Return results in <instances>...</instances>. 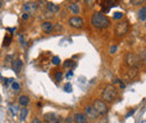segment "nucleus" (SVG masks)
I'll list each match as a JSON object with an SVG mask.
<instances>
[{"label": "nucleus", "instance_id": "obj_31", "mask_svg": "<svg viewBox=\"0 0 146 123\" xmlns=\"http://www.w3.org/2000/svg\"><path fill=\"white\" fill-rule=\"evenodd\" d=\"M32 123H42V122H40V120H39V119H37V118H35V119H33V121H32Z\"/></svg>", "mask_w": 146, "mask_h": 123}, {"label": "nucleus", "instance_id": "obj_11", "mask_svg": "<svg viewBox=\"0 0 146 123\" xmlns=\"http://www.w3.org/2000/svg\"><path fill=\"white\" fill-rule=\"evenodd\" d=\"M138 74V67H129V70L125 74V80L126 81H131L133 78H135Z\"/></svg>", "mask_w": 146, "mask_h": 123}, {"label": "nucleus", "instance_id": "obj_24", "mask_svg": "<svg viewBox=\"0 0 146 123\" xmlns=\"http://www.w3.org/2000/svg\"><path fill=\"white\" fill-rule=\"evenodd\" d=\"M123 16H124V14H123V12L117 11V12H115V14H113V19H121Z\"/></svg>", "mask_w": 146, "mask_h": 123}, {"label": "nucleus", "instance_id": "obj_6", "mask_svg": "<svg viewBox=\"0 0 146 123\" xmlns=\"http://www.w3.org/2000/svg\"><path fill=\"white\" fill-rule=\"evenodd\" d=\"M125 62L129 67H137L139 64V58L136 54L134 53H128L125 57Z\"/></svg>", "mask_w": 146, "mask_h": 123}, {"label": "nucleus", "instance_id": "obj_16", "mask_svg": "<svg viewBox=\"0 0 146 123\" xmlns=\"http://www.w3.org/2000/svg\"><path fill=\"white\" fill-rule=\"evenodd\" d=\"M19 104L21 106H24V107H26V106L29 104V97L27 96V95H21V96H19Z\"/></svg>", "mask_w": 146, "mask_h": 123}, {"label": "nucleus", "instance_id": "obj_32", "mask_svg": "<svg viewBox=\"0 0 146 123\" xmlns=\"http://www.w3.org/2000/svg\"><path fill=\"white\" fill-rule=\"evenodd\" d=\"M93 1H94V0H86V2H87L89 6H91L92 3H93Z\"/></svg>", "mask_w": 146, "mask_h": 123}, {"label": "nucleus", "instance_id": "obj_20", "mask_svg": "<svg viewBox=\"0 0 146 123\" xmlns=\"http://www.w3.org/2000/svg\"><path fill=\"white\" fill-rule=\"evenodd\" d=\"M27 114H28V110H27L26 107H23V109L20 110V120H21V121L26 120Z\"/></svg>", "mask_w": 146, "mask_h": 123}, {"label": "nucleus", "instance_id": "obj_15", "mask_svg": "<svg viewBox=\"0 0 146 123\" xmlns=\"http://www.w3.org/2000/svg\"><path fill=\"white\" fill-rule=\"evenodd\" d=\"M46 8H47V10L53 15L55 12H57L58 10H60V7L57 6V5H55L53 2H48L47 5H46Z\"/></svg>", "mask_w": 146, "mask_h": 123}, {"label": "nucleus", "instance_id": "obj_5", "mask_svg": "<svg viewBox=\"0 0 146 123\" xmlns=\"http://www.w3.org/2000/svg\"><path fill=\"white\" fill-rule=\"evenodd\" d=\"M129 32V24L128 21H120L115 27V34L117 37H124Z\"/></svg>", "mask_w": 146, "mask_h": 123}, {"label": "nucleus", "instance_id": "obj_12", "mask_svg": "<svg viewBox=\"0 0 146 123\" xmlns=\"http://www.w3.org/2000/svg\"><path fill=\"white\" fill-rule=\"evenodd\" d=\"M74 123H90L88 121V118L84 115V113H76L73 118Z\"/></svg>", "mask_w": 146, "mask_h": 123}, {"label": "nucleus", "instance_id": "obj_26", "mask_svg": "<svg viewBox=\"0 0 146 123\" xmlns=\"http://www.w3.org/2000/svg\"><path fill=\"white\" fill-rule=\"evenodd\" d=\"M64 91H65L66 93H69V92H71V91H72V85H71L70 83H68V84H65V86H64Z\"/></svg>", "mask_w": 146, "mask_h": 123}, {"label": "nucleus", "instance_id": "obj_8", "mask_svg": "<svg viewBox=\"0 0 146 123\" xmlns=\"http://www.w3.org/2000/svg\"><path fill=\"white\" fill-rule=\"evenodd\" d=\"M69 24H70V26H71V27L76 28V29H81V28L83 27V20H82V18L76 17V16L70 18Z\"/></svg>", "mask_w": 146, "mask_h": 123}, {"label": "nucleus", "instance_id": "obj_1", "mask_svg": "<svg viewBox=\"0 0 146 123\" xmlns=\"http://www.w3.org/2000/svg\"><path fill=\"white\" fill-rule=\"evenodd\" d=\"M91 24L94 28L105 29L110 26V20L105 14L102 12H94L91 17Z\"/></svg>", "mask_w": 146, "mask_h": 123}, {"label": "nucleus", "instance_id": "obj_9", "mask_svg": "<svg viewBox=\"0 0 146 123\" xmlns=\"http://www.w3.org/2000/svg\"><path fill=\"white\" fill-rule=\"evenodd\" d=\"M84 115L87 116V118H89V119H91V120H96V119H98V113L96 112V110L93 109V106L92 105H87L84 107Z\"/></svg>", "mask_w": 146, "mask_h": 123}, {"label": "nucleus", "instance_id": "obj_14", "mask_svg": "<svg viewBox=\"0 0 146 123\" xmlns=\"http://www.w3.org/2000/svg\"><path fill=\"white\" fill-rule=\"evenodd\" d=\"M42 29H43V32H45L46 34H50V33L53 30V25H52V22H50V21L43 22V24H42Z\"/></svg>", "mask_w": 146, "mask_h": 123}, {"label": "nucleus", "instance_id": "obj_3", "mask_svg": "<svg viewBox=\"0 0 146 123\" xmlns=\"http://www.w3.org/2000/svg\"><path fill=\"white\" fill-rule=\"evenodd\" d=\"M97 3L101 7V12L102 14H107L109 12V10L118 5L117 0H97Z\"/></svg>", "mask_w": 146, "mask_h": 123}, {"label": "nucleus", "instance_id": "obj_25", "mask_svg": "<svg viewBox=\"0 0 146 123\" xmlns=\"http://www.w3.org/2000/svg\"><path fill=\"white\" fill-rule=\"evenodd\" d=\"M52 63H53L54 65H58V64L61 63V59H60V57H57V56H54V57L52 58Z\"/></svg>", "mask_w": 146, "mask_h": 123}, {"label": "nucleus", "instance_id": "obj_34", "mask_svg": "<svg viewBox=\"0 0 146 123\" xmlns=\"http://www.w3.org/2000/svg\"><path fill=\"white\" fill-rule=\"evenodd\" d=\"M75 1H76V0H72V2H73V3H75Z\"/></svg>", "mask_w": 146, "mask_h": 123}, {"label": "nucleus", "instance_id": "obj_23", "mask_svg": "<svg viewBox=\"0 0 146 123\" xmlns=\"http://www.w3.org/2000/svg\"><path fill=\"white\" fill-rule=\"evenodd\" d=\"M75 66V64L73 63L72 61H65V63H64V67H74Z\"/></svg>", "mask_w": 146, "mask_h": 123}, {"label": "nucleus", "instance_id": "obj_18", "mask_svg": "<svg viewBox=\"0 0 146 123\" xmlns=\"http://www.w3.org/2000/svg\"><path fill=\"white\" fill-rule=\"evenodd\" d=\"M69 9L72 11L73 14H79L80 12V7L76 5V3H70V6H69Z\"/></svg>", "mask_w": 146, "mask_h": 123}, {"label": "nucleus", "instance_id": "obj_27", "mask_svg": "<svg viewBox=\"0 0 146 123\" xmlns=\"http://www.w3.org/2000/svg\"><path fill=\"white\" fill-rule=\"evenodd\" d=\"M11 86H13V89H14V91H19V89H20V85H19L18 83H15V82H14Z\"/></svg>", "mask_w": 146, "mask_h": 123}, {"label": "nucleus", "instance_id": "obj_28", "mask_svg": "<svg viewBox=\"0 0 146 123\" xmlns=\"http://www.w3.org/2000/svg\"><path fill=\"white\" fill-rule=\"evenodd\" d=\"M116 51H117V46H111V48H110V54H115Z\"/></svg>", "mask_w": 146, "mask_h": 123}, {"label": "nucleus", "instance_id": "obj_29", "mask_svg": "<svg viewBox=\"0 0 146 123\" xmlns=\"http://www.w3.org/2000/svg\"><path fill=\"white\" fill-rule=\"evenodd\" d=\"M64 123H72V118L68 116V118L65 119V121H64Z\"/></svg>", "mask_w": 146, "mask_h": 123}, {"label": "nucleus", "instance_id": "obj_21", "mask_svg": "<svg viewBox=\"0 0 146 123\" xmlns=\"http://www.w3.org/2000/svg\"><path fill=\"white\" fill-rule=\"evenodd\" d=\"M54 77L56 80V82H61L62 81V77H63V73L62 72H56L54 74Z\"/></svg>", "mask_w": 146, "mask_h": 123}, {"label": "nucleus", "instance_id": "obj_17", "mask_svg": "<svg viewBox=\"0 0 146 123\" xmlns=\"http://www.w3.org/2000/svg\"><path fill=\"white\" fill-rule=\"evenodd\" d=\"M11 40H13V35H11V34H7V35L5 36V38H3V44H2V46H3V47L9 46L10 43H11Z\"/></svg>", "mask_w": 146, "mask_h": 123}, {"label": "nucleus", "instance_id": "obj_13", "mask_svg": "<svg viewBox=\"0 0 146 123\" xmlns=\"http://www.w3.org/2000/svg\"><path fill=\"white\" fill-rule=\"evenodd\" d=\"M23 68V61H20V59H15L14 62H13V70L14 72L16 73V74H18L19 72Z\"/></svg>", "mask_w": 146, "mask_h": 123}, {"label": "nucleus", "instance_id": "obj_7", "mask_svg": "<svg viewBox=\"0 0 146 123\" xmlns=\"http://www.w3.org/2000/svg\"><path fill=\"white\" fill-rule=\"evenodd\" d=\"M44 121L46 123H62L63 119L56 113H46L44 115Z\"/></svg>", "mask_w": 146, "mask_h": 123}, {"label": "nucleus", "instance_id": "obj_22", "mask_svg": "<svg viewBox=\"0 0 146 123\" xmlns=\"http://www.w3.org/2000/svg\"><path fill=\"white\" fill-rule=\"evenodd\" d=\"M130 2L133 5H135V6H141V5H143L145 2V0H130Z\"/></svg>", "mask_w": 146, "mask_h": 123}, {"label": "nucleus", "instance_id": "obj_19", "mask_svg": "<svg viewBox=\"0 0 146 123\" xmlns=\"http://www.w3.org/2000/svg\"><path fill=\"white\" fill-rule=\"evenodd\" d=\"M138 18H139V20H142L143 22L146 20V8L145 7H143V8L139 10V12H138Z\"/></svg>", "mask_w": 146, "mask_h": 123}, {"label": "nucleus", "instance_id": "obj_30", "mask_svg": "<svg viewBox=\"0 0 146 123\" xmlns=\"http://www.w3.org/2000/svg\"><path fill=\"white\" fill-rule=\"evenodd\" d=\"M28 16H29V15H28V14H26V12H24V14H23V16H21V17H23V19H25V20H26V19H28Z\"/></svg>", "mask_w": 146, "mask_h": 123}, {"label": "nucleus", "instance_id": "obj_4", "mask_svg": "<svg viewBox=\"0 0 146 123\" xmlns=\"http://www.w3.org/2000/svg\"><path fill=\"white\" fill-rule=\"evenodd\" d=\"M92 106H93V109L96 110V112L98 113V115L104 116V115H106L107 112H108V105H107V103H105L102 100H96V101L93 102Z\"/></svg>", "mask_w": 146, "mask_h": 123}, {"label": "nucleus", "instance_id": "obj_10", "mask_svg": "<svg viewBox=\"0 0 146 123\" xmlns=\"http://www.w3.org/2000/svg\"><path fill=\"white\" fill-rule=\"evenodd\" d=\"M37 9V3L36 2H26L25 5H24V11L26 12V14H28V15H32V14H34L35 11H36Z\"/></svg>", "mask_w": 146, "mask_h": 123}, {"label": "nucleus", "instance_id": "obj_2", "mask_svg": "<svg viewBox=\"0 0 146 123\" xmlns=\"http://www.w3.org/2000/svg\"><path fill=\"white\" fill-rule=\"evenodd\" d=\"M117 96V89L113 85H107L106 87L104 88L102 91V94H101V97H102V101L105 103H111L115 101Z\"/></svg>", "mask_w": 146, "mask_h": 123}, {"label": "nucleus", "instance_id": "obj_33", "mask_svg": "<svg viewBox=\"0 0 146 123\" xmlns=\"http://www.w3.org/2000/svg\"><path fill=\"white\" fill-rule=\"evenodd\" d=\"M72 74H73L72 72H69V73H68V75H66V77H70V76H71Z\"/></svg>", "mask_w": 146, "mask_h": 123}]
</instances>
